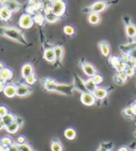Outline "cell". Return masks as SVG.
Segmentation results:
<instances>
[{"label": "cell", "instance_id": "obj_1", "mask_svg": "<svg viewBox=\"0 0 136 151\" xmlns=\"http://www.w3.org/2000/svg\"><path fill=\"white\" fill-rule=\"evenodd\" d=\"M0 34L4 37H7L12 40L19 42L23 45H27L26 38L23 36V34L19 29L14 27H1L0 28Z\"/></svg>", "mask_w": 136, "mask_h": 151}, {"label": "cell", "instance_id": "obj_2", "mask_svg": "<svg viewBox=\"0 0 136 151\" xmlns=\"http://www.w3.org/2000/svg\"><path fill=\"white\" fill-rule=\"evenodd\" d=\"M74 89H75L74 84H63V83L56 82L52 91L59 92V93L65 94V95H71L73 93Z\"/></svg>", "mask_w": 136, "mask_h": 151}, {"label": "cell", "instance_id": "obj_3", "mask_svg": "<svg viewBox=\"0 0 136 151\" xmlns=\"http://www.w3.org/2000/svg\"><path fill=\"white\" fill-rule=\"evenodd\" d=\"M51 11L58 17H61L65 12V3L63 0H54L51 6Z\"/></svg>", "mask_w": 136, "mask_h": 151}, {"label": "cell", "instance_id": "obj_4", "mask_svg": "<svg viewBox=\"0 0 136 151\" xmlns=\"http://www.w3.org/2000/svg\"><path fill=\"white\" fill-rule=\"evenodd\" d=\"M34 22H35L34 17H32V15L28 14V13H24L20 17L19 25L22 29H29L33 26Z\"/></svg>", "mask_w": 136, "mask_h": 151}, {"label": "cell", "instance_id": "obj_5", "mask_svg": "<svg viewBox=\"0 0 136 151\" xmlns=\"http://www.w3.org/2000/svg\"><path fill=\"white\" fill-rule=\"evenodd\" d=\"M80 101H81L82 104H84V106H93V104H95L96 98H95V96L93 95L92 92L86 91V92H83V93H81Z\"/></svg>", "mask_w": 136, "mask_h": 151}, {"label": "cell", "instance_id": "obj_6", "mask_svg": "<svg viewBox=\"0 0 136 151\" xmlns=\"http://www.w3.org/2000/svg\"><path fill=\"white\" fill-rule=\"evenodd\" d=\"M110 4H111V2L104 1V0H100V1L94 2L91 6V7H90V10H91V12L100 13V12H102V11H104Z\"/></svg>", "mask_w": 136, "mask_h": 151}, {"label": "cell", "instance_id": "obj_7", "mask_svg": "<svg viewBox=\"0 0 136 151\" xmlns=\"http://www.w3.org/2000/svg\"><path fill=\"white\" fill-rule=\"evenodd\" d=\"M32 92V87L27 85L26 83H21L17 86V96L25 97Z\"/></svg>", "mask_w": 136, "mask_h": 151}, {"label": "cell", "instance_id": "obj_8", "mask_svg": "<svg viewBox=\"0 0 136 151\" xmlns=\"http://www.w3.org/2000/svg\"><path fill=\"white\" fill-rule=\"evenodd\" d=\"M81 68H82V70H83V72L85 73V75L88 76L89 78H92L93 76H95L97 74L96 68L90 63H87V62L82 63H81Z\"/></svg>", "mask_w": 136, "mask_h": 151}, {"label": "cell", "instance_id": "obj_9", "mask_svg": "<svg viewBox=\"0 0 136 151\" xmlns=\"http://www.w3.org/2000/svg\"><path fill=\"white\" fill-rule=\"evenodd\" d=\"M4 94L8 98H13L17 96V86L14 84H7L4 89Z\"/></svg>", "mask_w": 136, "mask_h": 151}, {"label": "cell", "instance_id": "obj_10", "mask_svg": "<svg viewBox=\"0 0 136 151\" xmlns=\"http://www.w3.org/2000/svg\"><path fill=\"white\" fill-rule=\"evenodd\" d=\"M74 87H75V89L81 91L82 93L87 91L86 87H85V81L76 75L75 76V79H74Z\"/></svg>", "mask_w": 136, "mask_h": 151}, {"label": "cell", "instance_id": "obj_11", "mask_svg": "<svg viewBox=\"0 0 136 151\" xmlns=\"http://www.w3.org/2000/svg\"><path fill=\"white\" fill-rule=\"evenodd\" d=\"M3 6L9 9L12 12H16V11H18L21 9V5L16 0H5L3 2Z\"/></svg>", "mask_w": 136, "mask_h": 151}, {"label": "cell", "instance_id": "obj_12", "mask_svg": "<svg viewBox=\"0 0 136 151\" xmlns=\"http://www.w3.org/2000/svg\"><path fill=\"white\" fill-rule=\"evenodd\" d=\"M44 59L49 62V63H54L56 61V56H55V51L54 48H48L44 50L43 54Z\"/></svg>", "mask_w": 136, "mask_h": 151}, {"label": "cell", "instance_id": "obj_13", "mask_svg": "<svg viewBox=\"0 0 136 151\" xmlns=\"http://www.w3.org/2000/svg\"><path fill=\"white\" fill-rule=\"evenodd\" d=\"M92 93L95 96L96 100H104L109 94V91L106 88H97Z\"/></svg>", "mask_w": 136, "mask_h": 151}, {"label": "cell", "instance_id": "obj_14", "mask_svg": "<svg viewBox=\"0 0 136 151\" xmlns=\"http://www.w3.org/2000/svg\"><path fill=\"white\" fill-rule=\"evenodd\" d=\"M12 13L13 12L9 9L6 8L3 6L2 8H0V20L3 22H8L11 18Z\"/></svg>", "mask_w": 136, "mask_h": 151}, {"label": "cell", "instance_id": "obj_15", "mask_svg": "<svg viewBox=\"0 0 136 151\" xmlns=\"http://www.w3.org/2000/svg\"><path fill=\"white\" fill-rule=\"evenodd\" d=\"M125 32L128 38L130 39H133L136 37V25L130 22V24H126L125 26Z\"/></svg>", "mask_w": 136, "mask_h": 151}, {"label": "cell", "instance_id": "obj_16", "mask_svg": "<svg viewBox=\"0 0 136 151\" xmlns=\"http://www.w3.org/2000/svg\"><path fill=\"white\" fill-rule=\"evenodd\" d=\"M0 74H1L2 81L5 83L8 82V81H9V80H11L13 78V72L9 67H5L3 70L0 72Z\"/></svg>", "mask_w": 136, "mask_h": 151}, {"label": "cell", "instance_id": "obj_17", "mask_svg": "<svg viewBox=\"0 0 136 151\" xmlns=\"http://www.w3.org/2000/svg\"><path fill=\"white\" fill-rule=\"evenodd\" d=\"M22 77L23 78H26L30 75L34 74V67L31 63H25L22 67Z\"/></svg>", "mask_w": 136, "mask_h": 151}, {"label": "cell", "instance_id": "obj_18", "mask_svg": "<svg viewBox=\"0 0 136 151\" xmlns=\"http://www.w3.org/2000/svg\"><path fill=\"white\" fill-rule=\"evenodd\" d=\"M99 48L101 50L102 55L104 57H108L110 55V46L106 41H101L99 43Z\"/></svg>", "mask_w": 136, "mask_h": 151}, {"label": "cell", "instance_id": "obj_19", "mask_svg": "<svg viewBox=\"0 0 136 151\" xmlns=\"http://www.w3.org/2000/svg\"><path fill=\"white\" fill-rule=\"evenodd\" d=\"M2 120V122L3 124L5 125V128L10 125L11 123H13L14 121L16 120V116H14L13 114H11V113H8L6 116H4V117L1 119Z\"/></svg>", "mask_w": 136, "mask_h": 151}, {"label": "cell", "instance_id": "obj_20", "mask_svg": "<svg viewBox=\"0 0 136 151\" xmlns=\"http://www.w3.org/2000/svg\"><path fill=\"white\" fill-rule=\"evenodd\" d=\"M85 87H86L87 91H89V92H93L94 91H95L98 88L96 83L92 80L91 78H90L87 79L85 81Z\"/></svg>", "mask_w": 136, "mask_h": 151}, {"label": "cell", "instance_id": "obj_21", "mask_svg": "<svg viewBox=\"0 0 136 151\" xmlns=\"http://www.w3.org/2000/svg\"><path fill=\"white\" fill-rule=\"evenodd\" d=\"M89 22H90L91 24H98L100 21H101V17H100L99 13H95V12H91L90 15H89Z\"/></svg>", "mask_w": 136, "mask_h": 151}, {"label": "cell", "instance_id": "obj_22", "mask_svg": "<svg viewBox=\"0 0 136 151\" xmlns=\"http://www.w3.org/2000/svg\"><path fill=\"white\" fill-rule=\"evenodd\" d=\"M20 127H21V125L18 122H16V121H14L13 123H11L10 125L7 126V127L5 128V129H6V131H7L9 133H10V134H14V133H16L18 131H19Z\"/></svg>", "mask_w": 136, "mask_h": 151}, {"label": "cell", "instance_id": "obj_23", "mask_svg": "<svg viewBox=\"0 0 136 151\" xmlns=\"http://www.w3.org/2000/svg\"><path fill=\"white\" fill-rule=\"evenodd\" d=\"M63 134H64V137L71 141V140H74V139L76 138V130L74 129V128H67V129L64 131Z\"/></svg>", "mask_w": 136, "mask_h": 151}, {"label": "cell", "instance_id": "obj_24", "mask_svg": "<svg viewBox=\"0 0 136 151\" xmlns=\"http://www.w3.org/2000/svg\"><path fill=\"white\" fill-rule=\"evenodd\" d=\"M136 48V41H133V42H130L128 44H125V45H122L120 46V50L121 51L123 52V54H126L130 50H132L133 49Z\"/></svg>", "mask_w": 136, "mask_h": 151}, {"label": "cell", "instance_id": "obj_25", "mask_svg": "<svg viewBox=\"0 0 136 151\" xmlns=\"http://www.w3.org/2000/svg\"><path fill=\"white\" fill-rule=\"evenodd\" d=\"M54 51H55V56H56V61L57 62H61L63 60V53H64V50L62 46H56L54 47Z\"/></svg>", "mask_w": 136, "mask_h": 151}, {"label": "cell", "instance_id": "obj_26", "mask_svg": "<svg viewBox=\"0 0 136 151\" xmlns=\"http://www.w3.org/2000/svg\"><path fill=\"white\" fill-rule=\"evenodd\" d=\"M59 19H60V17H58L57 15H55L54 13L52 12H49V13H46L45 14V20L50 22V24H55L56 22L59 21Z\"/></svg>", "mask_w": 136, "mask_h": 151}, {"label": "cell", "instance_id": "obj_27", "mask_svg": "<svg viewBox=\"0 0 136 151\" xmlns=\"http://www.w3.org/2000/svg\"><path fill=\"white\" fill-rule=\"evenodd\" d=\"M51 151H63V144L58 140H53L50 145Z\"/></svg>", "mask_w": 136, "mask_h": 151}, {"label": "cell", "instance_id": "obj_28", "mask_svg": "<svg viewBox=\"0 0 136 151\" xmlns=\"http://www.w3.org/2000/svg\"><path fill=\"white\" fill-rule=\"evenodd\" d=\"M1 144H2V147H3L8 148V147H9L11 145L13 144V140L10 137H9V136H4L1 139Z\"/></svg>", "mask_w": 136, "mask_h": 151}, {"label": "cell", "instance_id": "obj_29", "mask_svg": "<svg viewBox=\"0 0 136 151\" xmlns=\"http://www.w3.org/2000/svg\"><path fill=\"white\" fill-rule=\"evenodd\" d=\"M25 79V83L29 86H33L34 84H35V82H37V77H35V74H32L30 75L29 77H27Z\"/></svg>", "mask_w": 136, "mask_h": 151}, {"label": "cell", "instance_id": "obj_30", "mask_svg": "<svg viewBox=\"0 0 136 151\" xmlns=\"http://www.w3.org/2000/svg\"><path fill=\"white\" fill-rule=\"evenodd\" d=\"M109 62H110V63H111V65L113 66L114 68H116V67H117V65H119L122 61H121L120 58H119V57L112 56V57L110 58V59H109Z\"/></svg>", "mask_w": 136, "mask_h": 151}, {"label": "cell", "instance_id": "obj_31", "mask_svg": "<svg viewBox=\"0 0 136 151\" xmlns=\"http://www.w3.org/2000/svg\"><path fill=\"white\" fill-rule=\"evenodd\" d=\"M44 20H45V16H43L40 13H37L34 16V21H35V22H37V24H42Z\"/></svg>", "mask_w": 136, "mask_h": 151}, {"label": "cell", "instance_id": "obj_32", "mask_svg": "<svg viewBox=\"0 0 136 151\" xmlns=\"http://www.w3.org/2000/svg\"><path fill=\"white\" fill-rule=\"evenodd\" d=\"M63 32L67 36H72V35L75 34V28L71 25H65L63 27Z\"/></svg>", "mask_w": 136, "mask_h": 151}, {"label": "cell", "instance_id": "obj_33", "mask_svg": "<svg viewBox=\"0 0 136 151\" xmlns=\"http://www.w3.org/2000/svg\"><path fill=\"white\" fill-rule=\"evenodd\" d=\"M127 67H128V65L126 63H123V62H121L119 65H117L116 68H115V70L117 72V73H120V72H125V70L127 69Z\"/></svg>", "mask_w": 136, "mask_h": 151}, {"label": "cell", "instance_id": "obj_34", "mask_svg": "<svg viewBox=\"0 0 136 151\" xmlns=\"http://www.w3.org/2000/svg\"><path fill=\"white\" fill-rule=\"evenodd\" d=\"M92 80L94 81V82L96 83V85H100L101 83H103V81H104V78H103V76L102 75H100V74H96L95 76H93V77L91 78Z\"/></svg>", "mask_w": 136, "mask_h": 151}, {"label": "cell", "instance_id": "obj_35", "mask_svg": "<svg viewBox=\"0 0 136 151\" xmlns=\"http://www.w3.org/2000/svg\"><path fill=\"white\" fill-rule=\"evenodd\" d=\"M123 114L126 116V117H129V118H132L134 114H133V110H132V106H128L126 107L125 109L123 110Z\"/></svg>", "mask_w": 136, "mask_h": 151}, {"label": "cell", "instance_id": "obj_36", "mask_svg": "<svg viewBox=\"0 0 136 151\" xmlns=\"http://www.w3.org/2000/svg\"><path fill=\"white\" fill-rule=\"evenodd\" d=\"M19 146V151H33L32 147L29 144H22V145H18Z\"/></svg>", "mask_w": 136, "mask_h": 151}, {"label": "cell", "instance_id": "obj_37", "mask_svg": "<svg viewBox=\"0 0 136 151\" xmlns=\"http://www.w3.org/2000/svg\"><path fill=\"white\" fill-rule=\"evenodd\" d=\"M9 113V109L5 106H0V119Z\"/></svg>", "mask_w": 136, "mask_h": 151}, {"label": "cell", "instance_id": "obj_38", "mask_svg": "<svg viewBox=\"0 0 136 151\" xmlns=\"http://www.w3.org/2000/svg\"><path fill=\"white\" fill-rule=\"evenodd\" d=\"M117 76L120 78V80L122 81L123 83H125L126 81H127V79H128V78H129L128 76H127V74H126V72H120V73H117Z\"/></svg>", "mask_w": 136, "mask_h": 151}, {"label": "cell", "instance_id": "obj_39", "mask_svg": "<svg viewBox=\"0 0 136 151\" xmlns=\"http://www.w3.org/2000/svg\"><path fill=\"white\" fill-rule=\"evenodd\" d=\"M101 146L104 148H106L108 151H111L112 148H113L114 147V144L112 143V142H104V143H102L101 144Z\"/></svg>", "mask_w": 136, "mask_h": 151}, {"label": "cell", "instance_id": "obj_40", "mask_svg": "<svg viewBox=\"0 0 136 151\" xmlns=\"http://www.w3.org/2000/svg\"><path fill=\"white\" fill-rule=\"evenodd\" d=\"M125 72H126V74H127V76L129 78H132V77H133V76L135 75V68H132V67H127V69L125 70Z\"/></svg>", "mask_w": 136, "mask_h": 151}, {"label": "cell", "instance_id": "obj_41", "mask_svg": "<svg viewBox=\"0 0 136 151\" xmlns=\"http://www.w3.org/2000/svg\"><path fill=\"white\" fill-rule=\"evenodd\" d=\"M127 54L129 55V57L131 58V59H135L136 60V48L132 50H130Z\"/></svg>", "mask_w": 136, "mask_h": 151}, {"label": "cell", "instance_id": "obj_42", "mask_svg": "<svg viewBox=\"0 0 136 151\" xmlns=\"http://www.w3.org/2000/svg\"><path fill=\"white\" fill-rule=\"evenodd\" d=\"M128 66L129 67H132V68H136V60L135 59H131L130 58V60L128 62Z\"/></svg>", "mask_w": 136, "mask_h": 151}, {"label": "cell", "instance_id": "obj_43", "mask_svg": "<svg viewBox=\"0 0 136 151\" xmlns=\"http://www.w3.org/2000/svg\"><path fill=\"white\" fill-rule=\"evenodd\" d=\"M25 142H26V139H25V137L24 136H19L17 138V144L18 145H22V144H25Z\"/></svg>", "mask_w": 136, "mask_h": 151}, {"label": "cell", "instance_id": "obj_44", "mask_svg": "<svg viewBox=\"0 0 136 151\" xmlns=\"http://www.w3.org/2000/svg\"><path fill=\"white\" fill-rule=\"evenodd\" d=\"M9 151H19V146H18V144H14L13 143L9 147Z\"/></svg>", "mask_w": 136, "mask_h": 151}, {"label": "cell", "instance_id": "obj_45", "mask_svg": "<svg viewBox=\"0 0 136 151\" xmlns=\"http://www.w3.org/2000/svg\"><path fill=\"white\" fill-rule=\"evenodd\" d=\"M35 10H37V9H35V7H34L33 5H31L30 7L27 8V12H28V14H30V15L31 14H34L35 12Z\"/></svg>", "mask_w": 136, "mask_h": 151}, {"label": "cell", "instance_id": "obj_46", "mask_svg": "<svg viewBox=\"0 0 136 151\" xmlns=\"http://www.w3.org/2000/svg\"><path fill=\"white\" fill-rule=\"evenodd\" d=\"M114 82L117 84V85H122V84H124L122 81L120 80V78L117 77V76L116 75V76H114Z\"/></svg>", "mask_w": 136, "mask_h": 151}, {"label": "cell", "instance_id": "obj_47", "mask_svg": "<svg viewBox=\"0 0 136 151\" xmlns=\"http://www.w3.org/2000/svg\"><path fill=\"white\" fill-rule=\"evenodd\" d=\"M5 82H3V81H0V92L1 91H4V89H5Z\"/></svg>", "mask_w": 136, "mask_h": 151}, {"label": "cell", "instance_id": "obj_48", "mask_svg": "<svg viewBox=\"0 0 136 151\" xmlns=\"http://www.w3.org/2000/svg\"><path fill=\"white\" fill-rule=\"evenodd\" d=\"M16 122H18L19 123L21 126H22V122H23V120H22V118H20V117H16Z\"/></svg>", "mask_w": 136, "mask_h": 151}, {"label": "cell", "instance_id": "obj_49", "mask_svg": "<svg viewBox=\"0 0 136 151\" xmlns=\"http://www.w3.org/2000/svg\"><path fill=\"white\" fill-rule=\"evenodd\" d=\"M117 151H129V147L123 146V147H120L119 149H117Z\"/></svg>", "mask_w": 136, "mask_h": 151}, {"label": "cell", "instance_id": "obj_50", "mask_svg": "<svg viewBox=\"0 0 136 151\" xmlns=\"http://www.w3.org/2000/svg\"><path fill=\"white\" fill-rule=\"evenodd\" d=\"M41 0H30L31 5H35V4H39Z\"/></svg>", "mask_w": 136, "mask_h": 151}, {"label": "cell", "instance_id": "obj_51", "mask_svg": "<svg viewBox=\"0 0 136 151\" xmlns=\"http://www.w3.org/2000/svg\"><path fill=\"white\" fill-rule=\"evenodd\" d=\"M132 110H133V114H134V116H136V104H132Z\"/></svg>", "mask_w": 136, "mask_h": 151}, {"label": "cell", "instance_id": "obj_52", "mask_svg": "<svg viewBox=\"0 0 136 151\" xmlns=\"http://www.w3.org/2000/svg\"><path fill=\"white\" fill-rule=\"evenodd\" d=\"M97 151H108V150H107V149H106V148H104V147H103L102 146H100Z\"/></svg>", "mask_w": 136, "mask_h": 151}, {"label": "cell", "instance_id": "obj_53", "mask_svg": "<svg viewBox=\"0 0 136 151\" xmlns=\"http://www.w3.org/2000/svg\"><path fill=\"white\" fill-rule=\"evenodd\" d=\"M4 128H5V125L3 124V122H2V120H1V119H0V131H1V130H3V129H4Z\"/></svg>", "mask_w": 136, "mask_h": 151}, {"label": "cell", "instance_id": "obj_54", "mask_svg": "<svg viewBox=\"0 0 136 151\" xmlns=\"http://www.w3.org/2000/svg\"><path fill=\"white\" fill-rule=\"evenodd\" d=\"M4 68H5V65H4V63H1V62H0V72H1V71L3 70Z\"/></svg>", "mask_w": 136, "mask_h": 151}, {"label": "cell", "instance_id": "obj_55", "mask_svg": "<svg viewBox=\"0 0 136 151\" xmlns=\"http://www.w3.org/2000/svg\"><path fill=\"white\" fill-rule=\"evenodd\" d=\"M0 81H2V78H1V74H0Z\"/></svg>", "mask_w": 136, "mask_h": 151}, {"label": "cell", "instance_id": "obj_56", "mask_svg": "<svg viewBox=\"0 0 136 151\" xmlns=\"http://www.w3.org/2000/svg\"><path fill=\"white\" fill-rule=\"evenodd\" d=\"M5 1V0H0V3H3Z\"/></svg>", "mask_w": 136, "mask_h": 151}, {"label": "cell", "instance_id": "obj_57", "mask_svg": "<svg viewBox=\"0 0 136 151\" xmlns=\"http://www.w3.org/2000/svg\"><path fill=\"white\" fill-rule=\"evenodd\" d=\"M2 147V144H1V140H0V147Z\"/></svg>", "mask_w": 136, "mask_h": 151}, {"label": "cell", "instance_id": "obj_58", "mask_svg": "<svg viewBox=\"0 0 136 151\" xmlns=\"http://www.w3.org/2000/svg\"><path fill=\"white\" fill-rule=\"evenodd\" d=\"M132 151H136V147H135L133 148V150H132Z\"/></svg>", "mask_w": 136, "mask_h": 151}, {"label": "cell", "instance_id": "obj_59", "mask_svg": "<svg viewBox=\"0 0 136 151\" xmlns=\"http://www.w3.org/2000/svg\"><path fill=\"white\" fill-rule=\"evenodd\" d=\"M134 137H135V138H136V132H134Z\"/></svg>", "mask_w": 136, "mask_h": 151}, {"label": "cell", "instance_id": "obj_60", "mask_svg": "<svg viewBox=\"0 0 136 151\" xmlns=\"http://www.w3.org/2000/svg\"><path fill=\"white\" fill-rule=\"evenodd\" d=\"M134 104H136V100H135V102H134Z\"/></svg>", "mask_w": 136, "mask_h": 151}, {"label": "cell", "instance_id": "obj_61", "mask_svg": "<svg viewBox=\"0 0 136 151\" xmlns=\"http://www.w3.org/2000/svg\"><path fill=\"white\" fill-rule=\"evenodd\" d=\"M33 151H35V150H33Z\"/></svg>", "mask_w": 136, "mask_h": 151}]
</instances>
